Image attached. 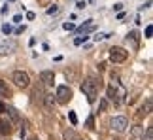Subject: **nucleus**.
<instances>
[{"label": "nucleus", "instance_id": "29", "mask_svg": "<svg viewBox=\"0 0 153 140\" xmlns=\"http://www.w3.org/2000/svg\"><path fill=\"white\" fill-rule=\"evenodd\" d=\"M121 8H123V4H115V6H114L115 11H121Z\"/></svg>", "mask_w": 153, "mask_h": 140}, {"label": "nucleus", "instance_id": "4", "mask_svg": "<svg viewBox=\"0 0 153 140\" xmlns=\"http://www.w3.org/2000/svg\"><path fill=\"white\" fill-rule=\"evenodd\" d=\"M127 57H128V51L123 48H111L110 49V61L111 63H123V61H127Z\"/></svg>", "mask_w": 153, "mask_h": 140}, {"label": "nucleus", "instance_id": "13", "mask_svg": "<svg viewBox=\"0 0 153 140\" xmlns=\"http://www.w3.org/2000/svg\"><path fill=\"white\" fill-rule=\"evenodd\" d=\"M0 97H11V89L6 85L4 80H0Z\"/></svg>", "mask_w": 153, "mask_h": 140}, {"label": "nucleus", "instance_id": "14", "mask_svg": "<svg viewBox=\"0 0 153 140\" xmlns=\"http://www.w3.org/2000/svg\"><path fill=\"white\" fill-rule=\"evenodd\" d=\"M138 38H140V34H138L136 31H132V32H128V36H127V42H128V40H131L134 48H138Z\"/></svg>", "mask_w": 153, "mask_h": 140}, {"label": "nucleus", "instance_id": "8", "mask_svg": "<svg viewBox=\"0 0 153 140\" xmlns=\"http://www.w3.org/2000/svg\"><path fill=\"white\" fill-rule=\"evenodd\" d=\"M144 127L142 125H136V127H132V131H131V138L132 140H142V136H144Z\"/></svg>", "mask_w": 153, "mask_h": 140}, {"label": "nucleus", "instance_id": "5", "mask_svg": "<svg viewBox=\"0 0 153 140\" xmlns=\"http://www.w3.org/2000/svg\"><path fill=\"white\" fill-rule=\"evenodd\" d=\"M127 127H128V119L125 118V115H117V118L111 119V129L117 131V133L127 131Z\"/></svg>", "mask_w": 153, "mask_h": 140}, {"label": "nucleus", "instance_id": "30", "mask_svg": "<svg viewBox=\"0 0 153 140\" xmlns=\"http://www.w3.org/2000/svg\"><path fill=\"white\" fill-rule=\"evenodd\" d=\"M21 19H23L21 15H15V17H13V23H21Z\"/></svg>", "mask_w": 153, "mask_h": 140}, {"label": "nucleus", "instance_id": "15", "mask_svg": "<svg viewBox=\"0 0 153 140\" xmlns=\"http://www.w3.org/2000/svg\"><path fill=\"white\" fill-rule=\"evenodd\" d=\"M62 136H64V140H78V136H76V133H74L72 129H66Z\"/></svg>", "mask_w": 153, "mask_h": 140}, {"label": "nucleus", "instance_id": "33", "mask_svg": "<svg viewBox=\"0 0 153 140\" xmlns=\"http://www.w3.org/2000/svg\"><path fill=\"white\" fill-rule=\"evenodd\" d=\"M30 140H38V138H36V136H34V138H30Z\"/></svg>", "mask_w": 153, "mask_h": 140}, {"label": "nucleus", "instance_id": "9", "mask_svg": "<svg viewBox=\"0 0 153 140\" xmlns=\"http://www.w3.org/2000/svg\"><path fill=\"white\" fill-rule=\"evenodd\" d=\"M0 135H11V121L0 119Z\"/></svg>", "mask_w": 153, "mask_h": 140}, {"label": "nucleus", "instance_id": "19", "mask_svg": "<svg viewBox=\"0 0 153 140\" xmlns=\"http://www.w3.org/2000/svg\"><path fill=\"white\" fill-rule=\"evenodd\" d=\"M8 112H10V115H11V119H13V121H19V114H17L15 108H10Z\"/></svg>", "mask_w": 153, "mask_h": 140}, {"label": "nucleus", "instance_id": "7", "mask_svg": "<svg viewBox=\"0 0 153 140\" xmlns=\"http://www.w3.org/2000/svg\"><path fill=\"white\" fill-rule=\"evenodd\" d=\"M40 80H42L44 85H53V81H55V74H53V70H44V72L40 74Z\"/></svg>", "mask_w": 153, "mask_h": 140}, {"label": "nucleus", "instance_id": "16", "mask_svg": "<svg viewBox=\"0 0 153 140\" xmlns=\"http://www.w3.org/2000/svg\"><path fill=\"white\" fill-rule=\"evenodd\" d=\"M142 140H153V129H151V127H148V129L144 131V136H142Z\"/></svg>", "mask_w": 153, "mask_h": 140}, {"label": "nucleus", "instance_id": "23", "mask_svg": "<svg viewBox=\"0 0 153 140\" xmlns=\"http://www.w3.org/2000/svg\"><path fill=\"white\" fill-rule=\"evenodd\" d=\"M87 127H89V129H95V118H93V115H89V118H87V123H85Z\"/></svg>", "mask_w": 153, "mask_h": 140}, {"label": "nucleus", "instance_id": "22", "mask_svg": "<svg viewBox=\"0 0 153 140\" xmlns=\"http://www.w3.org/2000/svg\"><path fill=\"white\" fill-rule=\"evenodd\" d=\"M98 110H100V112H106V110H108V101H106V98H102V101H100V106H98Z\"/></svg>", "mask_w": 153, "mask_h": 140}, {"label": "nucleus", "instance_id": "2", "mask_svg": "<svg viewBox=\"0 0 153 140\" xmlns=\"http://www.w3.org/2000/svg\"><path fill=\"white\" fill-rule=\"evenodd\" d=\"M55 97H57V98H55L57 102L66 104L70 98H72V89H70L68 85H59V87H57V95H55Z\"/></svg>", "mask_w": 153, "mask_h": 140}, {"label": "nucleus", "instance_id": "31", "mask_svg": "<svg viewBox=\"0 0 153 140\" xmlns=\"http://www.w3.org/2000/svg\"><path fill=\"white\" fill-rule=\"evenodd\" d=\"M19 135H21V138H23V136H25V135H27V131H25V127H21V131H19Z\"/></svg>", "mask_w": 153, "mask_h": 140}, {"label": "nucleus", "instance_id": "21", "mask_svg": "<svg viewBox=\"0 0 153 140\" xmlns=\"http://www.w3.org/2000/svg\"><path fill=\"white\" fill-rule=\"evenodd\" d=\"M55 13H59V6L53 4L51 8H48V15H55Z\"/></svg>", "mask_w": 153, "mask_h": 140}, {"label": "nucleus", "instance_id": "28", "mask_svg": "<svg viewBox=\"0 0 153 140\" xmlns=\"http://www.w3.org/2000/svg\"><path fill=\"white\" fill-rule=\"evenodd\" d=\"M34 17H36V15H34V13H32V11H27V19H28V21H32V19H34Z\"/></svg>", "mask_w": 153, "mask_h": 140}, {"label": "nucleus", "instance_id": "6", "mask_svg": "<svg viewBox=\"0 0 153 140\" xmlns=\"http://www.w3.org/2000/svg\"><path fill=\"white\" fill-rule=\"evenodd\" d=\"M95 28H97L95 21H93V19H87V21L83 23V25H81V27H78L76 31H78V34H87V32H93Z\"/></svg>", "mask_w": 153, "mask_h": 140}, {"label": "nucleus", "instance_id": "25", "mask_svg": "<svg viewBox=\"0 0 153 140\" xmlns=\"http://www.w3.org/2000/svg\"><path fill=\"white\" fill-rule=\"evenodd\" d=\"M151 32H153V27L148 25V27H146V38H151Z\"/></svg>", "mask_w": 153, "mask_h": 140}, {"label": "nucleus", "instance_id": "10", "mask_svg": "<svg viewBox=\"0 0 153 140\" xmlns=\"http://www.w3.org/2000/svg\"><path fill=\"white\" fill-rule=\"evenodd\" d=\"M42 101H44V106L48 108V110H53V106H55V102H57L53 95H44V98H42Z\"/></svg>", "mask_w": 153, "mask_h": 140}, {"label": "nucleus", "instance_id": "3", "mask_svg": "<svg viewBox=\"0 0 153 140\" xmlns=\"http://www.w3.org/2000/svg\"><path fill=\"white\" fill-rule=\"evenodd\" d=\"M13 83L17 87H21V89H25V87L30 85V78H28V74L23 72V70H15L13 72Z\"/></svg>", "mask_w": 153, "mask_h": 140}, {"label": "nucleus", "instance_id": "34", "mask_svg": "<svg viewBox=\"0 0 153 140\" xmlns=\"http://www.w3.org/2000/svg\"><path fill=\"white\" fill-rule=\"evenodd\" d=\"M8 2H15V0H8Z\"/></svg>", "mask_w": 153, "mask_h": 140}, {"label": "nucleus", "instance_id": "26", "mask_svg": "<svg viewBox=\"0 0 153 140\" xmlns=\"http://www.w3.org/2000/svg\"><path fill=\"white\" fill-rule=\"evenodd\" d=\"M2 31H4V34H11V31H13V28H11V25H4Z\"/></svg>", "mask_w": 153, "mask_h": 140}, {"label": "nucleus", "instance_id": "12", "mask_svg": "<svg viewBox=\"0 0 153 140\" xmlns=\"http://www.w3.org/2000/svg\"><path fill=\"white\" fill-rule=\"evenodd\" d=\"M13 49H15V44L13 42H11V44H2V45H0V55H8Z\"/></svg>", "mask_w": 153, "mask_h": 140}, {"label": "nucleus", "instance_id": "20", "mask_svg": "<svg viewBox=\"0 0 153 140\" xmlns=\"http://www.w3.org/2000/svg\"><path fill=\"white\" fill-rule=\"evenodd\" d=\"M85 40H87V34H81V36H78V38L74 40V44H76V45H81Z\"/></svg>", "mask_w": 153, "mask_h": 140}, {"label": "nucleus", "instance_id": "24", "mask_svg": "<svg viewBox=\"0 0 153 140\" xmlns=\"http://www.w3.org/2000/svg\"><path fill=\"white\" fill-rule=\"evenodd\" d=\"M62 28H64V31H74V23H64V25H62Z\"/></svg>", "mask_w": 153, "mask_h": 140}, {"label": "nucleus", "instance_id": "1", "mask_svg": "<svg viewBox=\"0 0 153 140\" xmlns=\"http://www.w3.org/2000/svg\"><path fill=\"white\" fill-rule=\"evenodd\" d=\"M100 87H102V81L100 80L87 78V80H83V83H81V93H85V97H87V101H89V102H95V98H97Z\"/></svg>", "mask_w": 153, "mask_h": 140}, {"label": "nucleus", "instance_id": "32", "mask_svg": "<svg viewBox=\"0 0 153 140\" xmlns=\"http://www.w3.org/2000/svg\"><path fill=\"white\" fill-rule=\"evenodd\" d=\"M6 112V106H4V102H0V114H4Z\"/></svg>", "mask_w": 153, "mask_h": 140}, {"label": "nucleus", "instance_id": "11", "mask_svg": "<svg viewBox=\"0 0 153 140\" xmlns=\"http://www.w3.org/2000/svg\"><path fill=\"white\" fill-rule=\"evenodd\" d=\"M151 112V98H148V101H146V104L142 108H140V112H138V115L140 118H146V115H148Z\"/></svg>", "mask_w": 153, "mask_h": 140}, {"label": "nucleus", "instance_id": "18", "mask_svg": "<svg viewBox=\"0 0 153 140\" xmlns=\"http://www.w3.org/2000/svg\"><path fill=\"white\" fill-rule=\"evenodd\" d=\"M68 119L72 125H78V115H76V112H68Z\"/></svg>", "mask_w": 153, "mask_h": 140}, {"label": "nucleus", "instance_id": "17", "mask_svg": "<svg viewBox=\"0 0 153 140\" xmlns=\"http://www.w3.org/2000/svg\"><path fill=\"white\" fill-rule=\"evenodd\" d=\"M115 95H117L115 87H114V85H110V87H108V98H110V101H114V98H115Z\"/></svg>", "mask_w": 153, "mask_h": 140}, {"label": "nucleus", "instance_id": "27", "mask_svg": "<svg viewBox=\"0 0 153 140\" xmlns=\"http://www.w3.org/2000/svg\"><path fill=\"white\" fill-rule=\"evenodd\" d=\"M85 6H87V4H85V0H79V2L76 4V8H78V10H83Z\"/></svg>", "mask_w": 153, "mask_h": 140}]
</instances>
